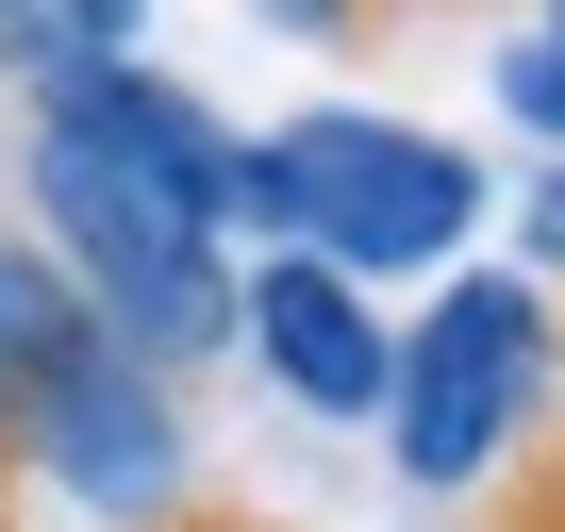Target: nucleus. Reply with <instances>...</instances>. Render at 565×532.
<instances>
[{
  "mask_svg": "<svg viewBox=\"0 0 565 532\" xmlns=\"http://www.w3.org/2000/svg\"><path fill=\"white\" fill-rule=\"evenodd\" d=\"M233 150L167 67L134 51H84V67H34V233L67 249V284L100 300V333H134L150 366H216L233 350Z\"/></svg>",
  "mask_w": 565,
  "mask_h": 532,
  "instance_id": "1",
  "label": "nucleus"
},
{
  "mask_svg": "<svg viewBox=\"0 0 565 532\" xmlns=\"http://www.w3.org/2000/svg\"><path fill=\"white\" fill-rule=\"evenodd\" d=\"M482 216V167L416 117H366V100H317L233 150V233H300L333 249L350 284H399V266H449Z\"/></svg>",
  "mask_w": 565,
  "mask_h": 532,
  "instance_id": "2",
  "label": "nucleus"
},
{
  "mask_svg": "<svg viewBox=\"0 0 565 532\" xmlns=\"http://www.w3.org/2000/svg\"><path fill=\"white\" fill-rule=\"evenodd\" d=\"M548 383H565V300H548V266H449L433 317H416V333H399V366H383L399 482H433V499L499 482V466H515V433L548 416Z\"/></svg>",
  "mask_w": 565,
  "mask_h": 532,
  "instance_id": "3",
  "label": "nucleus"
},
{
  "mask_svg": "<svg viewBox=\"0 0 565 532\" xmlns=\"http://www.w3.org/2000/svg\"><path fill=\"white\" fill-rule=\"evenodd\" d=\"M0 449H18L34 482H67L84 515H117V532H134V515H167V499H183V466H200V449H183V400H167V366H150L134 333H84V350L34 383V416L0 433Z\"/></svg>",
  "mask_w": 565,
  "mask_h": 532,
  "instance_id": "4",
  "label": "nucleus"
},
{
  "mask_svg": "<svg viewBox=\"0 0 565 532\" xmlns=\"http://www.w3.org/2000/svg\"><path fill=\"white\" fill-rule=\"evenodd\" d=\"M233 350H266V383L300 416H383V366H399V333L366 317V284L333 249H300V233H266V266L233 284Z\"/></svg>",
  "mask_w": 565,
  "mask_h": 532,
  "instance_id": "5",
  "label": "nucleus"
},
{
  "mask_svg": "<svg viewBox=\"0 0 565 532\" xmlns=\"http://www.w3.org/2000/svg\"><path fill=\"white\" fill-rule=\"evenodd\" d=\"M84 333H100V300L67 284V249H51V233H0V433L34 416V383H51Z\"/></svg>",
  "mask_w": 565,
  "mask_h": 532,
  "instance_id": "6",
  "label": "nucleus"
},
{
  "mask_svg": "<svg viewBox=\"0 0 565 532\" xmlns=\"http://www.w3.org/2000/svg\"><path fill=\"white\" fill-rule=\"evenodd\" d=\"M134 34H150V0H0V84L84 67V51H134Z\"/></svg>",
  "mask_w": 565,
  "mask_h": 532,
  "instance_id": "7",
  "label": "nucleus"
},
{
  "mask_svg": "<svg viewBox=\"0 0 565 532\" xmlns=\"http://www.w3.org/2000/svg\"><path fill=\"white\" fill-rule=\"evenodd\" d=\"M499 117H515L532 150H565V0H532V34L499 51Z\"/></svg>",
  "mask_w": 565,
  "mask_h": 532,
  "instance_id": "8",
  "label": "nucleus"
},
{
  "mask_svg": "<svg viewBox=\"0 0 565 532\" xmlns=\"http://www.w3.org/2000/svg\"><path fill=\"white\" fill-rule=\"evenodd\" d=\"M266 34H300V51H350V34H383V18H416V0H249Z\"/></svg>",
  "mask_w": 565,
  "mask_h": 532,
  "instance_id": "9",
  "label": "nucleus"
},
{
  "mask_svg": "<svg viewBox=\"0 0 565 532\" xmlns=\"http://www.w3.org/2000/svg\"><path fill=\"white\" fill-rule=\"evenodd\" d=\"M515 266H548V284H565V167H532V200H515Z\"/></svg>",
  "mask_w": 565,
  "mask_h": 532,
  "instance_id": "10",
  "label": "nucleus"
},
{
  "mask_svg": "<svg viewBox=\"0 0 565 532\" xmlns=\"http://www.w3.org/2000/svg\"><path fill=\"white\" fill-rule=\"evenodd\" d=\"M134 532H282V515H233V499H167V515H134Z\"/></svg>",
  "mask_w": 565,
  "mask_h": 532,
  "instance_id": "11",
  "label": "nucleus"
},
{
  "mask_svg": "<svg viewBox=\"0 0 565 532\" xmlns=\"http://www.w3.org/2000/svg\"><path fill=\"white\" fill-rule=\"evenodd\" d=\"M499 532H565V449H548V466L515 482V515H499Z\"/></svg>",
  "mask_w": 565,
  "mask_h": 532,
  "instance_id": "12",
  "label": "nucleus"
},
{
  "mask_svg": "<svg viewBox=\"0 0 565 532\" xmlns=\"http://www.w3.org/2000/svg\"><path fill=\"white\" fill-rule=\"evenodd\" d=\"M0 532H18V449H0Z\"/></svg>",
  "mask_w": 565,
  "mask_h": 532,
  "instance_id": "13",
  "label": "nucleus"
}]
</instances>
